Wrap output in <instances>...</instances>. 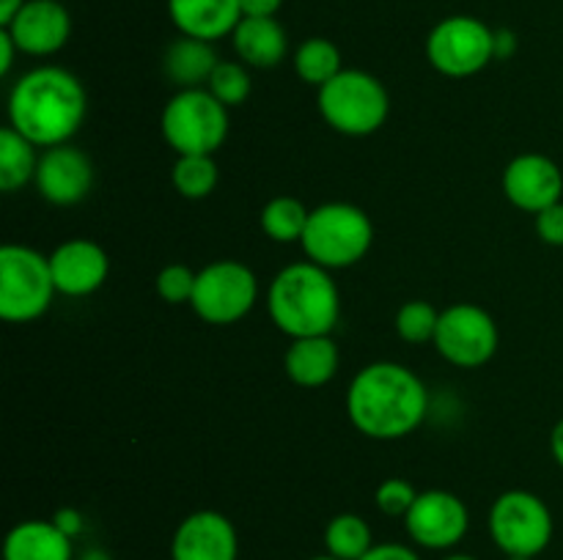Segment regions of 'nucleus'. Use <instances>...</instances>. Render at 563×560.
<instances>
[{
	"instance_id": "f257e3e1",
	"label": "nucleus",
	"mask_w": 563,
	"mask_h": 560,
	"mask_svg": "<svg viewBox=\"0 0 563 560\" xmlns=\"http://www.w3.org/2000/svg\"><path fill=\"white\" fill-rule=\"evenodd\" d=\"M350 423L368 439L394 443L418 432L429 415V390L412 368L401 362H368L346 390Z\"/></svg>"
},
{
	"instance_id": "f03ea898",
	"label": "nucleus",
	"mask_w": 563,
	"mask_h": 560,
	"mask_svg": "<svg viewBox=\"0 0 563 560\" xmlns=\"http://www.w3.org/2000/svg\"><path fill=\"white\" fill-rule=\"evenodd\" d=\"M88 113L82 82L64 66H36L9 91V126L38 148L64 146Z\"/></svg>"
},
{
	"instance_id": "7ed1b4c3",
	"label": "nucleus",
	"mask_w": 563,
	"mask_h": 560,
	"mask_svg": "<svg viewBox=\"0 0 563 560\" xmlns=\"http://www.w3.org/2000/svg\"><path fill=\"white\" fill-rule=\"evenodd\" d=\"M267 311L275 327L295 338L330 335L341 316V294L330 269L297 261L280 269L267 289Z\"/></svg>"
},
{
	"instance_id": "20e7f679",
	"label": "nucleus",
	"mask_w": 563,
	"mask_h": 560,
	"mask_svg": "<svg viewBox=\"0 0 563 560\" xmlns=\"http://www.w3.org/2000/svg\"><path fill=\"white\" fill-rule=\"evenodd\" d=\"M308 261L324 269H346L366 258L374 245V223L361 206L330 201L311 209L306 234L300 239Z\"/></svg>"
},
{
	"instance_id": "39448f33",
	"label": "nucleus",
	"mask_w": 563,
	"mask_h": 560,
	"mask_svg": "<svg viewBox=\"0 0 563 560\" xmlns=\"http://www.w3.org/2000/svg\"><path fill=\"white\" fill-rule=\"evenodd\" d=\"M324 124L346 137H368L388 121L390 97L383 82L363 69H341L317 93Z\"/></svg>"
},
{
	"instance_id": "423d86ee",
	"label": "nucleus",
	"mask_w": 563,
	"mask_h": 560,
	"mask_svg": "<svg viewBox=\"0 0 563 560\" xmlns=\"http://www.w3.org/2000/svg\"><path fill=\"white\" fill-rule=\"evenodd\" d=\"M229 108L220 104L207 88H181L165 102L159 115V130L165 143L179 157L185 154H209L214 157L229 137Z\"/></svg>"
},
{
	"instance_id": "0eeeda50",
	"label": "nucleus",
	"mask_w": 563,
	"mask_h": 560,
	"mask_svg": "<svg viewBox=\"0 0 563 560\" xmlns=\"http://www.w3.org/2000/svg\"><path fill=\"white\" fill-rule=\"evenodd\" d=\"M58 294L49 256L27 245L0 247V316L9 324L36 322Z\"/></svg>"
},
{
	"instance_id": "6e6552de",
	"label": "nucleus",
	"mask_w": 563,
	"mask_h": 560,
	"mask_svg": "<svg viewBox=\"0 0 563 560\" xmlns=\"http://www.w3.org/2000/svg\"><path fill=\"white\" fill-rule=\"evenodd\" d=\"M553 511L528 489H509L489 508V536L504 555L537 558L553 541Z\"/></svg>"
},
{
	"instance_id": "1a4fd4ad",
	"label": "nucleus",
	"mask_w": 563,
	"mask_h": 560,
	"mask_svg": "<svg viewBox=\"0 0 563 560\" xmlns=\"http://www.w3.org/2000/svg\"><path fill=\"white\" fill-rule=\"evenodd\" d=\"M427 60L434 71L454 80L478 75L495 60V31L478 16H445L429 31Z\"/></svg>"
},
{
	"instance_id": "9d476101",
	"label": "nucleus",
	"mask_w": 563,
	"mask_h": 560,
	"mask_svg": "<svg viewBox=\"0 0 563 560\" xmlns=\"http://www.w3.org/2000/svg\"><path fill=\"white\" fill-rule=\"evenodd\" d=\"M258 278L251 267L234 258H220L198 272L190 307L207 324H236L256 307Z\"/></svg>"
},
{
	"instance_id": "9b49d317",
	"label": "nucleus",
	"mask_w": 563,
	"mask_h": 560,
	"mask_svg": "<svg viewBox=\"0 0 563 560\" xmlns=\"http://www.w3.org/2000/svg\"><path fill=\"white\" fill-rule=\"evenodd\" d=\"M434 349L456 368H482L495 357L500 333L495 318L473 302H456L440 311Z\"/></svg>"
},
{
	"instance_id": "f8f14e48",
	"label": "nucleus",
	"mask_w": 563,
	"mask_h": 560,
	"mask_svg": "<svg viewBox=\"0 0 563 560\" xmlns=\"http://www.w3.org/2000/svg\"><path fill=\"white\" fill-rule=\"evenodd\" d=\"M407 536L421 549H454L471 530V511L456 497L454 492L445 489H427L418 492L416 503L405 516Z\"/></svg>"
},
{
	"instance_id": "ddd939ff",
	"label": "nucleus",
	"mask_w": 563,
	"mask_h": 560,
	"mask_svg": "<svg viewBox=\"0 0 563 560\" xmlns=\"http://www.w3.org/2000/svg\"><path fill=\"white\" fill-rule=\"evenodd\" d=\"M33 184L38 195L53 206H75L93 187L91 157L71 143L44 148Z\"/></svg>"
},
{
	"instance_id": "4468645a",
	"label": "nucleus",
	"mask_w": 563,
	"mask_h": 560,
	"mask_svg": "<svg viewBox=\"0 0 563 560\" xmlns=\"http://www.w3.org/2000/svg\"><path fill=\"white\" fill-rule=\"evenodd\" d=\"M16 49L31 58L60 53L71 36V16L60 0H25L14 20L3 25Z\"/></svg>"
},
{
	"instance_id": "2eb2a0df",
	"label": "nucleus",
	"mask_w": 563,
	"mask_h": 560,
	"mask_svg": "<svg viewBox=\"0 0 563 560\" xmlns=\"http://www.w3.org/2000/svg\"><path fill=\"white\" fill-rule=\"evenodd\" d=\"M240 536L220 511H192L170 538V560H236Z\"/></svg>"
},
{
	"instance_id": "dca6fc26",
	"label": "nucleus",
	"mask_w": 563,
	"mask_h": 560,
	"mask_svg": "<svg viewBox=\"0 0 563 560\" xmlns=\"http://www.w3.org/2000/svg\"><path fill=\"white\" fill-rule=\"evenodd\" d=\"M504 195L520 212H544L563 195L561 168L544 154H520L504 170Z\"/></svg>"
},
{
	"instance_id": "f3484780",
	"label": "nucleus",
	"mask_w": 563,
	"mask_h": 560,
	"mask_svg": "<svg viewBox=\"0 0 563 560\" xmlns=\"http://www.w3.org/2000/svg\"><path fill=\"white\" fill-rule=\"evenodd\" d=\"M49 269L58 294L88 296L102 289L108 280L110 258L97 242L69 239L49 253Z\"/></svg>"
},
{
	"instance_id": "a211bd4d",
	"label": "nucleus",
	"mask_w": 563,
	"mask_h": 560,
	"mask_svg": "<svg viewBox=\"0 0 563 560\" xmlns=\"http://www.w3.org/2000/svg\"><path fill=\"white\" fill-rule=\"evenodd\" d=\"M168 16L181 36L218 42L242 20L240 0H168Z\"/></svg>"
},
{
	"instance_id": "6ab92c4d",
	"label": "nucleus",
	"mask_w": 563,
	"mask_h": 560,
	"mask_svg": "<svg viewBox=\"0 0 563 560\" xmlns=\"http://www.w3.org/2000/svg\"><path fill=\"white\" fill-rule=\"evenodd\" d=\"M231 44L236 58L253 69H275L289 53V36L278 16H242Z\"/></svg>"
},
{
	"instance_id": "aec40b11",
	"label": "nucleus",
	"mask_w": 563,
	"mask_h": 560,
	"mask_svg": "<svg viewBox=\"0 0 563 560\" xmlns=\"http://www.w3.org/2000/svg\"><path fill=\"white\" fill-rule=\"evenodd\" d=\"M341 355L339 346L330 335H313V338H295L284 355L286 377L297 388H322L339 373Z\"/></svg>"
},
{
	"instance_id": "412c9836",
	"label": "nucleus",
	"mask_w": 563,
	"mask_h": 560,
	"mask_svg": "<svg viewBox=\"0 0 563 560\" xmlns=\"http://www.w3.org/2000/svg\"><path fill=\"white\" fill-rule=\"evenodd\" d=\"M3 560H75V544L53 519H25L5 536Z\"/></svg>"
},
{
	"instance_id": "4be33fe9",
	"label": "nucleus",
	"mask_w": 563,
	"mask_h": 560,
	"mask_svg": "<svg viewBox=\"0 0 563 560\" xmlns=\"http://www.w3.org/2000/svg\"><path fill=\"white\" fill-rule=\"evenodd\" d=\"M220 64L212 42L192 36H179L168 44L163 55V71L176 88H207L214 66Z\"/></svg>"
},
{
	"instance_id": "5701e85b",
	"label": "nucleus",
	"mask_w": 563,
	"mask_h": 560,
	"mask_svg": "<svg viewBox=\"0 0 563 560\" xmlns=\"http://www.w3.org/2000/svg\"><path fill=\"white\" fill-rule=\"evenodd\" d=\"M38 146H33L27 137H22L14 126H3L0 130V190L5 195L22 190L36 179Z\"/></svg>"
},
{
	"instance_id": "b1692460",
	"label": "nucleus",
	"mask_w": 563,
	"mask_h": 560,
	"mask_svg": "<svg viewBox=\"0 0 563 560\" xmlns=\"http://www.w3.org/2000/svg\"><path fill=\"white\" fill-rule=\"evenodd\" d=\"M308 217H311V209H306L300 198L278 195L264 203L258 223L269 239L278 242V245H291V242L302 239Z\"/></svg>"
},
{
	"instance_id": "393cba45",
	"label": "nucleus",
	"mask_w": 563,
	"mask_h": 560,
	"mask_svg": "<svg viewBox=\"0 0 563 560\" xmlns=\"http://www.w3.org/2000/svg\"><path fill=\"white\" fill-rule=\"evenodd\" d=\"M170 181L176 192L187 201H203L218 190L220 168L209 154H185L170 168Z\"/></svg>"
},
{
	"instance_id": "a878e982",
	"label": "nucleus",
	"mask_w": 563,
	"mask_h": 560,
	"mask_svg": "<svg viewBox=\"0 0 563 560\" xmlns=\"http://www.w3.org/2000/svg\"><path fill=\"white\" fill-rule=\"evenodd\" d=\"M374 547L372 527L357 514H339L324 527V549L339 560H361Z\"/></svg>"
},
{
	"instance_id": "bb28decb",
	"label": "nucleus",
	"mask_w": 563,
	"mask_h": 560,
	"mask_svg": "<svg viewBox=\"0 0 563 560\" xmlns=\"http://www.w3.org/2000/svg\"><path fill=\"white\" fill-rule=\"evenodd\" d=\"M341 69H344V66H341V53L330 38H306V42L295 49V71L306 86L322 88L324 82L333 80Z\"/></svg>"
},
{
	"instance_id": "cd10ccee",
	"label": "nucleus",
	"mask_w": 563,
	"mask_h": 560,
	"mask_svg": "<svg viewBox=\"0 0 563 560\" xmlns=\"http://www.w3.org/2000/svg\"><path fill=\"white\" fill-rule=\"evenodd\" d=\"M251 75H247V66L242 60H220L207 82V91L229 110L245 104L251 97Z\"/></svg>"
},
{
	"instance_id": "c85d7f7f",
	"label": "nucleus",
	"mask_w": 563,
	"mask_h": 560,
	"mask_svg": "<svg viewBox=\"0 0 563 560\" xmlns=\"http://www.w3.org/2000/svg\"><path fill=\"white\" fill-rule=\"evenodd\" d=\"M440 311L427 300H410L396 311V333L407 344H429L438 333Z\"/></svg>"
},
{
	"instance_id": "c756f323",
	"label": "nucleus",
	"mask_w": 563,
	"mask_h": 560,
	"mask_svg": "<svg viewBox=\"0 0 563 560\" xmlns=\"http://www.w3.org/2000/svg\"><path fill=\"white\" fill-rule=\"evenodd\" d=\"M198 272H192L187 264H168L159 269L157 275V294L163 296L168 305H190L192 294H196Z\"/></svg>"
},
{
	"instance_id": "7c9ffc66",
	"label": "nucleus",
	"mask_w": 563,
	"mask_h": 560,
	"mask_svg": "<svg viewBox=\"0 0 563 560\" xmlns=\"http://www.w3.org/2000/svg\"><path fill=\"white\" fill-rule=\"evenodd\" d=\"M418 492L410 481L405 478H388L377 486V494H374V503L383 511L385 516H407V511L416 503Z\"/></svg>"
},
{
	"instance_id": "2f4dec72",
	"label": "nucleus",
	"mask_w": 563,
	"mask_h": 560,
	"mask_svg": "<svg viewBox=\"0 0 563 560\" xmlns=\"http://www.w3.org/2000/svg\"><path fill=\"white\" fill-rule=\"evenodd\" d=\"M537 234L544 245L563 247V201L537 214Z\"/></svg>"
},
{
	"instance_id": "473e14b6",
	"label": "nucleus",
	"mask_w": 563,
	"mask_h": 560,
	"mask_svg": "<svg viewBox=\"0 0 563 560\" xmlns=\"http://www.w3.org/2000/svg\"><path fill=\"white\" fill-rule=\"evenodd\" d=\"M361 560H421V555H418L412 547H407V544L385 541V544H374Z\"/></svg>"
},
{
	"instance_id": "72a5a7b5",
	"label": "nucleus",
	"mask_w": 563,
	"mask_h": 560,
	"mask_svg": "<svg viewBox=\"0 0 563 560\" xmlns=\"http://www.w3.org/2000/svg\"><path fill=\"white\" fill-rule=\"evenodd\" d=\"M242 16H275L284 0H240Z\"/></svg>"
},
{
	"instance_id": "f704fd0d",
	"label": "nucleus",
	"mask_w": 563,
	"mask_h": 560,
	"mask_svg": "<svg viewBox=\"0 0 563 560\" xmlns=\"http://www.w3.org/2000/svg\"><path fill=\"white\" fill-rule=\"evenodd\" d=\"M16 44L14 38L9 36V31L5 27H0V75L9 77L11 75V66H14V58H16Z\"/></svg>"
},
{
	"instance_id": "c9c22d12",
	"label": "nucleus",
	"mask_w": 563,
	"mask_h": 560,
	"mask_svg": "<svg viewBox=\"0 0 563 560\" xmlns=\"http://www.w3.org/2000/svg\"><path fill=\"white\" fill-rule=\"evenodd\" d=\"M53 522L66 533V536H71V538L82 530V516H80V511H75V508H60L58 514L53 516Z\"/></svg>"
},
{
	"instance_id": "e433bc0d",
	"label": "nucleus",
	"mask_w": 563,
	"mask_h": 560,
	"mask_svg": "<svg viewBox=\"0 0 563 560\" xmlns=\"http://www.w3.org/2000/svg\"><path fill=\"white\" fill-rule=\"evenodd\" d=\"M515 53H517L515 31H509V27H500V31H495V58L509 60Z\"/></svg>"
},
{
	"instance_id": "4c0bfd02",
	"label": "nucleus",
	"mask_w": 563,
	"mask_h": 560,
	"mask_svg": "<svg viewBox=\"0 0 563 560\" xmlns=\"http://www.w3.org/2000/svg\"><path fill=\"white\" fill-rule=\"evenodd\" d=\"M550 453H553V459L559 461V467L563 470V417L555 423L553 432H550Z\"/></svg>"
},
{
	"instance_id": "58836bf2",
	"label": "nucleus",
	"mask_w": 563,
	"mask_h": 560,
	"mask_svg": "<svg viewBox=\"0 0 563 560\" xmlns=\"http://www.w3.org/2000/svg\"><path fill=\"white\" fill-rule=\"evenodd\" d=\"M22 5H25V0H0V25H9Z\"/></svg>"
},
{
	"instance_id": "ea45409f",
	"label": "nucleus",
	"mask_w": 563,
	"mask_h": 560,
	"mask_svg": "<svg viewBox=\"0 0 563 560\" xmlns=\"http://www.w3.org/2000/svg\"><path fill=\"white\" fill-rule=\"evenodd\" d=\"M443 560H478V558H473V555H465V552H454V555H445Z\"/></svg>"
},
{
	"instance_id": "a19ab883",
	"label": "nucleus",
	"mask_w": 563,
	"mask_h": 560,
	"mask_svg": "<svg viewBox=\"0 0 563 560\" xmlns=\"http://www.w3.org/2000/svg\"><path fill=\"white\" fill-rule=\"evenodd\" d=\"M308 560H339V558H333L330 552H324V555H317V558H308Z\"/></svg>"
},
{
	"instance_id": "79ce46f5",
	"label": "nucleus",
	"mask_w": 563,
	"mask_h": 560,
	"mask_svg": "<svg viewBox=\"0 0 563 560\" xmlns=\"http://www.w3.org/2000/svg\"><path fill=\"white\" fill-rule=\"evenodd\" d=\"M506 560H537V558H522V555H506Z\"/></svg>"
}]
</instances>
